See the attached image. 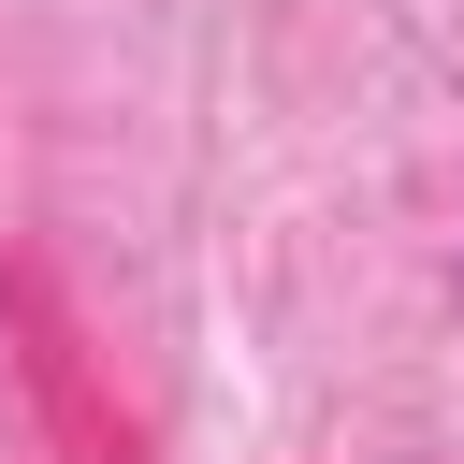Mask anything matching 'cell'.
I'll return each mask as SVG.
<instances>
[{"mask_svg":"<svg viewBox=\"0 0 464 464\" xmlns=\"http://www.w3.org/2000/svg\"><path fill=\"white\" fill-rule=\"evenodd\" d=\"M0 362H14V392H29L44 464H160V420H145V392L116 377V348H102V319L72 304V276H58L44 232H0Z\"/></svg>","mask_w":464,"mask_h":464,"instance_id":"obj_1","label":"cell"}]
</instances>
